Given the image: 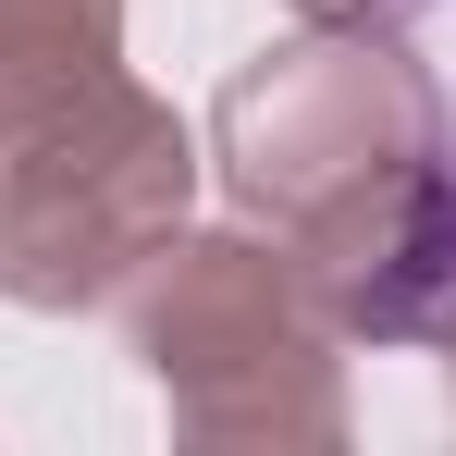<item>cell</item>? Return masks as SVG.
Returning a JSON list of instances; mask_svg holds the SVG:
<instances>
[{
	"label": "cell",
	"instance_id": "cell-2",
	"mask_svg": "<svg viewBox=\"0 0 456 456\" xmlns=\"http://www.w3.org/2000/svg\"><path fill=\"white\" fill-rule=\"evenodd\" d=\"M210 160H223L234 223L321 259L382 198H407L432 160H456V136H444V86L382 25H308L284 50L234 62L223 111H210Z\"/></svg>",
	"mask_w": 456,
	"mask_h": 456
},
{
	"label": "cell",
	"instance_id": "cell-3",
	"mask_svg": "<svg viewBox=\"0 0 456 456\" xmlns=\"http://www.w3.org/2000/svg\"><path fill=\"white\" fill-rule=\"evenodd\" d=\"M198 210V136L185 111L111 75L62 124L0 149V297L12 308H111Z\"/></svg>",
	"mask_w": 456,
	"mask_h": 456
},
{
	"label": "cell",
	"instance_id": "cell-5",
	"mask_svg": "<svg viewBox=\"0 0 456 456\" xmlns=\"http://www.w3.org/2000/svg\"><path fill=\"white\" fill-rule=\"evenodd\" d=\"M308 25H395V12H407V0H297Z\"/></svg>",
	"mask_w": 456,
	"mask_h": 456
},
{
	"label": "cell",
	"instance_id": "cell-1",
	"mask_svg": "<svg viewBox=\"0 0 456 456\" xmlns=\"http://www.w3.org/2000/svg\"><path fill=\"white\" fill-rule=\"evenodd\" d=\"M124 346L160 382L185 444H346V333L308 297L297 247L259 223L173 234L124 284Z\"/></svg>",
	"mask_w": 456,
	"mask_h": 456
},
{
	"label": "cell",
	"instance_id": "cell-4",
	"mask_svg": "<svg viewBox=\"0 0 456 456\" xmlns=\"http://www.w3.org/2000/svg\"><path fill=\"white\" fill-rule=\"evenodd\" d=\"M124 75V0H0V149Z\"/></svg>",
	"mask_w": 456,
	"mask_h": 456
}]
</instances>
